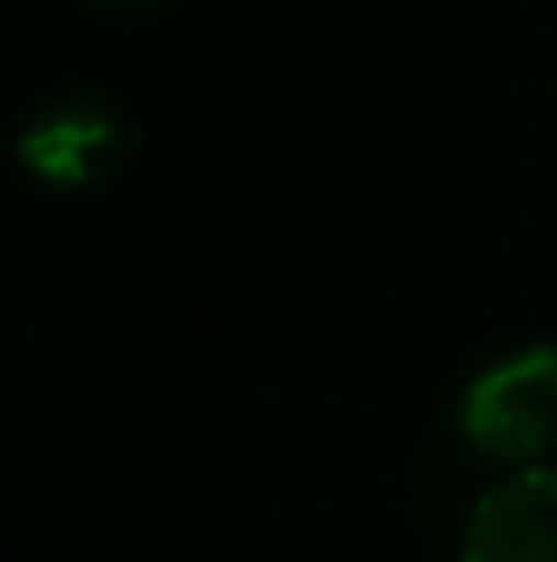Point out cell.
<instances>
[{"label": "cell", "instance_id": "cell-1", "mask_svg": "<svg viewBox=\"0 0 557 562\" xmlns=\"http://www.w3.org/2000/svg\"><path fill=\"white\" fill-rule=\"evenodd\" d=\"M459 437L509 475L557 464V345L514 350L476 372L459 398Z\"/></svg>", "mask_w": 557, "mask_h": 562}, {"label": "cell", "instance_id": "cell-2", "mask_svg": "<svg viewBox=\"0 0 557 562\" xmlns=\"http://www.w3.org/2000/svg\"><path fill=\"white\" fill-rule=\"evenodd\" d=\"M126 154H132L126 115L93 93L49 99L16 137V159L27 165V176L60 191H88L110 181L126 165Z\"/></svg>", "mask_w": 557, "mask_h": 562}, {"label": "cell", "instance_id": "cell-3", "mask_svg": "<svg viewBox=\"0 0 557 562\" xmlns=\"http://www.w3.org/2000/svg\"><path fill=\"white\" fill-rule=\"evenodd\" d=\"M459 562H557V464L487 486L465 519Z\"/></svg>", "mask_w": 557, "mask_h": 562}, {"label": "cell", "instance_id": "cell-4", "mask_svg": "<svg viewBox=\"0 0 557 562\" xmlns=\"http://www.w3.org/2000/svg\"><path fill=\"white\" fill-rule=\"evenodd\" d=\"M104 5H154V0H104Z\"/></svg>", "mask_w": 557, "mask_h": 562}]
</instances>
